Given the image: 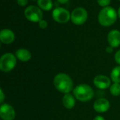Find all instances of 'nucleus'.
<instances>
[{
    "label": "nucleus",
    "mask_w": 120,
    "mask_h": 120,
    "mask_svg": "<svg viewBox=\"0 0 120 120\" xmlns=\"http://www.w3.org/2000/svg\"><path fill=\"white\" fill-rule=\"evenodd\" d=\"M109 89L110 94L113 96H119L120 95V84L119 83H113Z\"/></svg>",
    "instance_id": "obj_17"
},
{
    "label": "nucleus",
    "mask_w": 120,
    "mask_h": 120,
    "mask_svg": "<svg viewBox=\"0 0 120 120\" xmlns=\"http://www.w3.org/2000/svg\"><path fill=\"white\" fill-rule=\"evenodd\" d=\"M88 18V13L86 10L82 7H77L75 8L71 13V20L77 25H80L84 24Z\"/></svg>",
    "instance_id": "obj_6"
},
{
    "label": "nucleus",
    "mask_w": 120,
    "mask_h": 120,
    "mask_svg": "<svg viewBox=\"0 0 120 120\" xmlns=\"http://www.w3.org/2000/svg\"><path fill=\"white\" fill-rule=\"evenodd\" d=\"M4 100H5V95L3 91V89L1 88L0 89V103H1V105L4 103Z\"/></svg>",
    "instance_id": "obj_21"
},
{
    "label": "nucleus",
    "mask_w": 120,
    "mask_h": 120,
    "mask_svg": "<svg viewBox=\"0 0 120 120\" xmlns=\"http://www.w3.org/2000/svg\"><path fill=\"white\" fill-rule=\"evenodd\" d=\"M115 62L120 65V49L116 52L115 55Z\"/></svg>",
    "instance_id": "obj_20"
},
{
    "label": "nucleus",
    "mask_w": 120,
    "mask_h": 120,
    "mask_svg": "<svg viewBox=\"0 0 120 120\" xmlns=\"http://www.w3.org/2000/svg\"><path fill=\"white\" fill-rule=\"evenodd\" d=\"M117 13H118V16H119V18H120V8H119V9H118V12H117Z\"/></svg>",
    "instance_id": "obj_26"
},
{
    "label": "nucleus",
    "mask_w": 120,
    "mask_h": 120,
    "mask_svg": "<svg viewBox=\"0 0 120 120\" xmlns=\"http://www.w3.org/2000/svg\"><path fill=\"white\" fill-rule=\"evenodd\" d=\"M25 18L33 22H39L43 18V13L41 9L39 6H29L25 10Z\"/></svg>",
    "instance_id": "obj_5"
},
{
    "label": "nucleus",
    "mask_w": 120,
    "mask_h": 120,
    "mask_svg": "<svg viewBox=\"0 0 120 120\" xmlns=\"http://www.w3.org/2000/svg\"><path fill=\"white\" fill-rule=\"evenodd\" d=\"M113 47H112L111 46H107L106 47V49H105V51H106V52L108 53H112L113 52Z\"/></svg>",
    "instance_id": "obj_23"
},
{
    "label": "nucleus",
    "mask_w": 120,
    "mask_h": 120,
    "mask_svg": "<svg viewBox=\"0 0 120 120\" xmlns=\"http://www.w3.org/2000/svg\"><path fill=\"white\" fill-rule=\"evenodd\" d=\"M94 120H105V119L101 115H98V116H96L94 118Z\"/></svg>",
    "instance_id": "obj_24"
},
{
    "label": "nucleus",
    "mask_w": 120,
    "mask_h": 120,
    "mask_svg": "<svg viewBox=\"0 0 120 120\" xmlns=\"http://www.w3.org/2000/svg\"><path fill=\"white\" fill-rule=\"evenodd\" d=\"M53 85L60 93L69 94L74 89V82L72 79L66 73L60 72L57 74L53 78Z\"/></svg>",
    "instance_id": "obj_1"
},
{
    "label": "nucleus",
    "mask_w": 120,
    "mask_h": 120,
    "mask_svg": "<svg viewBox=\"0 0 120 120\" xmlns=\"http://www.w3.org/2000/svg\"><path fill=\"white\" fill-rule=\"evenodd\" d=\"M111 79L104 75H96L93 80L94 85L99 89L105 90L110 87L111 86Z\"/></svg>",
    "instance_id": "obj_8"
},
{
    "label": "nucleus",
    "mask_w": 120,
    "mask_h": 120,
    "mask_svg": "<svg viewBox=\"0 0 120 120\" xmlns=\"http://www.w3.org/2000/svg\"><path fill=\"white\" fill-rule=\"evenodd\" d=\"M118 13L112 6L104 7L98 13V20L100 25L104 27L112 25L117 19Z\"/></svg>",
    "instance_id": "obj_2"
},
{
    "label": "nucleus",
    "mask_w": 120,
    "mask_h": 120,
    "mask_svg": "<svg viewBox=\"0 0 120 120\" xmlns=\"http://www.w3.org/2000/svg\"><path fill=\"white\" fill-rule=\"evenodd\" d=\"M94 110L98 113H104L108 111V110L110 108V101L104 98H101L97 99L94 103L93 105Z\"/></svg>",
    "instance_id": "obj_10"
},
{
    "label": "nucleus",
    "mask_w": 120,
    "mask_h": 120,
    "mask_svg": "<svg viewBox=\"0 0 120 120\" xmlns=\"http://www.w3.org/2000/svg\"><path fill=\"white\" fill-rule=\"evenodd\" d=\"M73 95L80 102H88L94 96V91L92 87L86 84H81L73 89Z\"/></svg>",
    "instance_id": "obj_3"
},
{
    "label": "nucleus",
    "mask_w": 120,
    "mask_h": 120,
    "mask_svg": "<svg viewBox=\"0 0 120 120\" xmlns=\"http://www.w3.org/2000/svg\"><path fill=\"white\" fill-rule=\"evenodd\" d=\"M15 56L17 58L18 60L22 62H27L29 61L32 58V54L30 51L24 48L18 49L15 52Z\"/></svg>",
    "instance_id": "obj_14"
},
{
    "label": "nucleus",
    "mask_w": 120,
    "mask_h": 120,
    "mask_svg": "<svg viewBox=\"0 0 120 120\" xmlns=\"http://www.w3.org/2000/svg\"><path fill=\"white\" fill-rule=\"evenodd\" d=\"M17 64V58L15 54L6 53L0 58V70L2 72H9L12 71Z\"/></svg>",
    "instance_id": "obj_4"
},
{
    "label": "nucleus",
    "mask_w": 120,
    "mask_h": 120,
    "mask_svg": "<svg viewBox=\"0 0 120 120\" xmlns=\"http://www.w3.org/2000/svg\"><path fill=\"white\" fill-rule=\"evenodd\" d=\"M52 17L56 22L64 24L71 19V13L63 7H57L53 11Z\"/></svg>",
    "instance_id": "obj_7"
},
{
    "label": "nucleus",
    "mask_w": 120,
    "mask_h": 120,
    "mask_svg": "<svg viewBox=\"0 0 120 120\" xmlns=\"http://www.w3.org/2000/svg\"><path fill=\"white\" fill-rule=\"evenodd\" d=\"M38 6L43 11H49L53 8L52 0H37Z\"/></svg>",
    "instance_id": "obj_15"
},
{
    "label": "nucleus",
    "mask_w": 120,
    "mask_h": 120,
    "mask_svg": "<svg viewBox=\"0 0 120 120\" xmlns=\"http://www.w3.org/2000/svg\"><path fill=\"white\" fill-rule=\"evenodd\" d=\"M39 26L41 29H46L48 27V22L46 20H41L39 22Z\"/></svg>",
    "instance_id": "obj_19"
},
{
    "label": "nucleus",
    "mask_w": 120,
    "mask_h": 120,
    "mask_svg": "<svg viewBox=\"0 0 120 120\" xmlns=\"http://www.w3.org/2000/svg\"><path fill=\"white\" fill-rule=\"evenodd\" d=\"M59 3H60V4H65V3H67L69 0H57Z\"/></svg>",
    "instance_id": "obj_25"
},
{
    "label": "nucleus",
    "mask_w": 120,
    "mask_h": 120,
    "mask_svg": "<svg viewBox=\"0 0 120 120\" xmlns=\"http://www.w3.org/2000/svg\"><path fill=\"white\" fill-rule=\"evenodd\" d=\"M108 42L110 46L117 48L120 46V31L117 30H111L108 34Z\"/></svg>",
    "instance_id": "obj_11"
},
{
    "label": "nucleus",
    "mask_w": 120,
    "mask_h": 120,
    "mask_svg": "<svg viewBox=\"0 0 120 120\" xmlns=\"http://www.w3.org/2000/svg\"><path fill=\"white\" fill-rule=\"evenodd\" d=\"M62 103L63 106L68 110H72L74 108L76 104V98L70 93L65 94L62 98Z\"/></svg>",
    "instance_id": "obj_13"
},
{
    "label": "nucleus",
    "mask_w": 120,
    "mask_h": 120,
    "mask_svg": "<svg viewBox=\"0 0 120 120\" xmlns=\"http://www.w3.org/2000/svg\"><path fill=\"white\" fill-rule=\"evenodd\" d=\"M15 39L14 32L9 29H4L0 32V41L2 44H10Z\"/></svg>",
    "instance_id": "obj_12"
},
{
    "label": "nucleus",
    "mask_w": 120,
    "mask_h": 120,
    "mask_svg": "<svg viewBox=\"0 0 120 120\" xmlns=\"http://www.w3.org/2000/svg\"><path fill=\"white\" fill-rule=\"evenodd\" d=\"M110 1L111 0H97V2L99 6L104 8L109 6V4H110Z\"/></svg>",
    "instance_id": "obj_18"
},
{
    "label": "nucleus",
    "mask_w": 120,
    "mask_h": 120,
    "mask_svg": "<svg viewBox=\"0 0 120 120\" xmlns=\"http://www.w3.org/2000/svg\"><path fill=\"white\" fill-rule=\"evenodd\" d=\"M110 79L114 83L120 84V65L115 67L110 72Z\"/></svg>",
    "instance_id": "obj_16"
},
{
    "label": "nucleus",
    "mask_w": 120,
    "mask_h": 120,
    "mask_svg": "<svg viewBox=\"0 0 120 120\" xmlns=\"http://www.w3.org/2000/svg\"><path fill=\"white\" fill-rule=\"evenodd\" d=\"M32 1H34V0H32Z\"/></svg>",
    "instance_id": "obj_27"
},
{
    "label": "nucleus",
    "mask_w": 120,
    "mask_h": 120,
    "mask_svg": "<svg viewBox=\"0 0 120 120\" xmlns=\"http://www.w3.org/2000/svg\"></svg>",
    "instance_id": "obj_28"
},
{
    "label": "nucleus",
    "mask_w": 120,
    "mask_h": 120,
    "mask_svg": "<svg viewBox=\"0 0 120 120\" xmlns=\"http://www.w3.org/2000/svg\"><path fill=\"white\" fill-rule=\"evenodd\" d=\"M0 117L2 120H13L15 111L13 106L8 103H3L0 106Z\"/></svg>",
    "instance_id": "obj_9"
},
{
    "label": "nucleus",
    "mask_w": 120,
    "mask_h": 120,
    "mask_svg": "<svg viewBox=\"0 0 120 120\" xmlns=\"http://www.w3.org/2000/svg\"><path fill=\"white\" fill-rule=\"evenodd\" d=\"M17 3L20 6H25L28 3V0H17Z\"/></svg>",
    "instance_id": "obj_22"
}]
</instances>
